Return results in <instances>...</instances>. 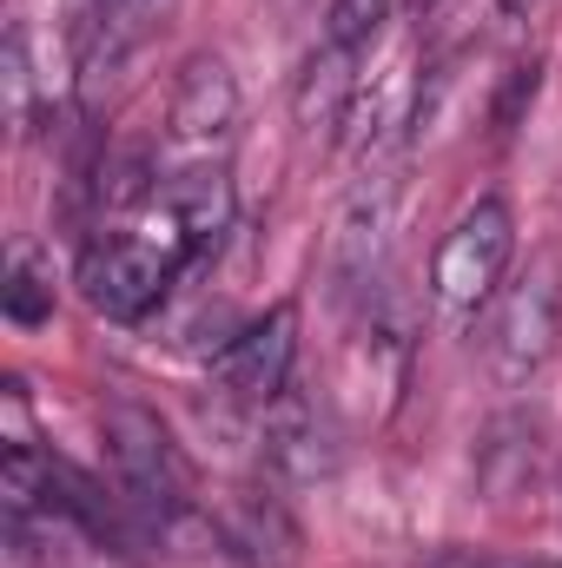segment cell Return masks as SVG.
<instances>
[{
  "label": "cell",
  "mask_w": 562,
  "mask_h": 568,
  "mask_svg": "<svg viewBox=\"0 0 562 568\" xmlns=\"http://www.w3.org/2000/svg\"><path fill=\"white\" fill-rule=\"evenodd\" d=\"M107 429V463H113V483L120 496L140 509V523L152 536H179L199 523V483H192V463L179 449V436L165 429L159 410L145 404H107L100 410Z\"/></svg>",
  "instance_id": "6da1fadb"
},
{
  "label": "cell",
  "mask_w": 562,
  "mask_h": 568,
  "mask_svg": "<svg viewBox=\"0 0 562 568\" xmlns=\"http://www.w3.org/2000/svg\"><path fill=\"white\" fill-rule=\"evenodd\" d=\"M510 258H516V212L503 199H476L443 239H436V258H430V304L450 317V324H470L476 311L496 304V291L510 278Z\"/></svg>",
  "instance_id": "7a4b0ae2"
},
{
  "label": "cell",
  "mask_w": 562,
  "mask_h": 568,
  "mask_svg": "<svg viewBox=\"0 0 562 568\" xmlns=\"http://www.w3.org/2000/svg\"><path fill=\"white\" fill-rule=\"evenodd\" d=\"M192 265V252L172 239V232H159V239H133V232H120V239H93L87 252H80V297L107 317V324H140L145 311H159V297L179 284V272Z\"/></svg>",
  "instance_id": "3957f363"
},
{
  "label": "cell",
  "mask_w": 562,
  "mask_h": 568,
  "mask_svg": "<svg viewBox=\"0 0 562 568\" xmlns=\"http://www.w3.org/2000/svg\"><path fill=\"white\" fill-rule=\"evenodd\" d=\"M556 337H562V291L550 272H530L523 284L496 291V304L483 317V364L503 390H516L550 364Z\"/></svg>",
  "instance_id": "277c9868"
},
{
  "label": "cell",
  "mask_w": 562,
  "mask_h": 568,
  "mask_svg": "<svg viewBox=\"0 0 562 568\" xmlns=\"http://www.w3.org/2000/svg\"><path fill=\"white\" fill-rule=\"evenodd\" d=\"M291 364H298V304H272L265 317H252L245 331H232L212 357V377L232 404L245 410H272L291 390Z\"/></svg>",
  "instance_id": "5b68a950"
},
{
  "label": "cell",
  "mask_w": 562,
  "mask_h": 568,
  "mask_svg": "<svg viewBox=\"0 0 562 568\" xmlns=\"http://www.w3.org/2000/svg\"><path fill=\"white\" fill-rule=\"evenodd\" d=\"M159 212H165V232L192 258H205L239 225V185H232V172L219 159H199V165H185V172H172L159 185Z\"/></svg>",
  "instance_id": "8992f818"
},
{
  "label": "cell",
  "mask_w": 562,
  "mask_h": 568,
  "mask_svg": "<svg viewBox=\"0 0 562 568\" xmlns=\"http://www.w3.org/2000/svg\"><path fill=\"white\" fill-rule=\"evenodd\" d=\"M358 67H364V53L358 47H338V40H318L311 47V60H304V73H298V87H291V120H298V133L304 140H338L351 120H358Z\"/></svg>",
  "instance_id": "52a82bcc"
},
{
  "label": "cell",
  "mask_w": 562,
  "mask_h": 568,
  "mask_svg": "<svg viewBox=\"0 0 562 568\" xmlns=\"http://www.w3.org/2000/svg\"><path fill=\"white\" fill-rule=\"evenodd\" d=\"M239 126V80L219 53H192L165 100V140L172 145H219Z\"/></svg>",
  "instance_id": "ba28073f"
},
{
  "label": "cell",
  "mask_w": 562,
  "mask_h": 568,
  "mask_svg": "<svg viewBox=\"0 0 562 568\" xmlns=\"http://www.w3.org/2000/svg\"><path fill=\"white\" fill-rule=\"evenodd\" d=\"M179 13V0H87L80 13V73L107 80L120 73L133 53L159 40V27Z\"/></svg>",
  "instance_id": "9c48e42d"
},
{
  "label": "cell",
  "mask_w": 562,
  "mask_h": 568,
  "mask_svg": "<svg viewBox=\"0 0 562 568\" xmlns=\"http://www.w3.org/2000/svg\"><path fill=\"white\" fill-rule=\"evenodd\" d=\"M212 536L252 568H291V556H298V523L284 516V503L265 496V489H232L225 509H219V523H212Z\"/></svg>",
  "instance_id": "30bf717a"
},
{
  "label": "cell",
  "mask_w": 562,
  "mask_h": 568,
  "mask_svg": "<svg viewBox=\"0 0 562 568\" xmlns=\"http://www.w3.org/2000/svg\"><path fill=\"white\" fill-rule=\"evenodd\" d=\"M259 417H265V463L279 469L284 483H318V476H331L338 449H331V429H324V417H318L311 397L284 390L279 404L259 410Z\"/></svg>",
  "instance_id": "8fae6325"
},
{
  "label": "cell",
  "mask_w": 562,
  "mask_h": 568,
  "mask_svg": "<svg viewBox=\"0 0 562 568\" xmlns=\"http://www.w3.org/2000/svg\"><path fill=\"white\" fill-rule=\"evenodd\" d=\"M0 311H7L20 331H33V324H47V317H53V265H47L33 245H20V252H13L7 284H0Z\"/></svg>",
  "instance_id": "7c38bea8"
},
{
  "label": "cell",
  "mask_w": 562,
  "mask_h": 568,
  "mask_svg": "<svg viewBox=\"0 0 562 568\" xmlns=\"http://www.w3.org/2000/svg\"><path fill=\"white\" fill-rule=\"evenodd\" d=\"M418 0H331L324 7V33L318 40H338V47H358V53H371V40L398 20V13H411Z\"/></svg>",
  "instance_id": "4fadbf2b"
},
{
  "label": "cell",
  "mask_w": 562,
  "mask_h": 568,
  "mask_svg": "<svg viewBox=\"0 0 562 568\" xmlns=\"http://www.w3.org/2000/svg\"><path fill=\"white\" fill-rule=\"evenodd\" d=\"M27 100H33V67H27V40L13 27L7 33V113H13V126H27Z\"/></svg>",
  "instance_id": "5bb4252c"
},
{
  "label": "cell",
  "mask_w": 562,
  "mask_h": 568,
  "mask_svg": "<svg viewBox=\"0 0 562 568\" xmlns=\"http://www.w3.org/2000/svg\"><path fill=\"white\" fill-rule=\"evenodd\" d=\"M476 568H562V556H490Z\"/></svg>",
  "instance_id": "9a60e30c"
},
{
  "label": "cell",
  "mask_w": 562,
  "mask_h": 568,
  "mask_svg": "<svg viewBox=\"0 0 562 568\" xmlns=\"http://www.w3.org/2000/svg\"><path fill=\"white\" fill-rule=\"evenodd\" d=\"M503 13H530V7H543V0H496Z\"/></svg>",
  "instance_id": "2e32d148"
}]
</instances>
